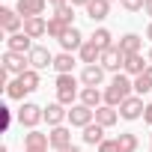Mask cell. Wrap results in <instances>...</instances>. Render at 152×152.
<instances>
[{"mask_svg": "<svg viewBox=\"0 0 152 152\" xmlns=\"http://www.w3.org/2000/svg\"><path fill=\"white\" fill-rule=\"evenodd\" d=\"M45 6H48V0H18L15 12L21 18H42L45 15Z\"/></svg>", "mask_w": 152, "mask_h": 152, "instance_id": "12", "label": "cell"}, {"mask_svg": "<svg viewBox=\"0 0 152 152\" xmlns=\"http://www.w3.org/2000/svg\"><path fill=\"white\" fill-rule=\"evenodd\" d=\"M69 3H72V6H84V9H87V6H90V0H69Z\"/></svg>", "mask_w": 152, "mask_h": 152, "instance_id": "36", "label": "cell"}, {"mask_svg": "<svg viewBox=\"0 0 152 152\" xmlns=\"http://www.w3.org/2000/svg\"><path fill=\"white\" fill-rule=\"evenodd\" d=\"M146 60H149V63H152V48H149V54H146Z\"/></svg>", "mask_w": 152, "mask_h": 152, "instance_id": "41", "label": "cell"}, {"mask_svg": "<svg viewBox=\"0 0 152 152\" xmlns=\"http://www.w3.org/2000/svg\"><path fill=\"white\" fill-rule=\"evenodd\" d=\"M149 69V60H143V54H134V57H125V75H131V78H137V75H143Z\"/></svg>", "mask_w": 152, "mask_h": 152, "instance_id": "25", "label": "cell"}, {"mask_svg": "<svg viewBox=\"0 0 152 152\" xmlns=\"http://www.w3.org/2000/svg\"><path fill=\"white\" fill-rule=\"evenodd\" d=\"M104 72H110V75H119L122 69H125V54L113 45V48H107L104 54H102V63H99Z\"/></svg>", "mask_w": 152, "mask_h": 152, "instance_id": "7", "label": "cell"}, {"mask_svg": "<svg viewBox=\"0 0 152 152\" xmlns=\"http://www.w3.org/2000/svg\"><path fill=\"white\" fill-rule=\"evenodd\" d=\"M36 45H33V39L21 30V33H12V36H6V51H15V54H30Z\"/></svg>", "mask_w": 152, "mask_h": 152, "instance_id": "14", "label": "cell"}, {"mask_svg": "<svg viewBox=\"0 0 152 152\" xmlns=\"http://www.w3.org/2000/svg\"><path fill=\"white\" fill-rule=\"evenodd\" d=\"M39 72L36 69H27L24 75H18V78H12L9 84H6V99H12V102H24V96H30V93H36L39 90Z\"/></svg>", "mask_w": 152, "mask_h": 152, "instance_id": "1", "label": "cell"}, {"mask_svg": "<svg viewBox=\"0 0 152 152\" xmlns=\"http://www.w3.org/2000/svg\"><path fill=\"white\" fill-rule=\"evenodd\" d=\"M27 57H30V69H36V72H42V69H54V54H51L45 45H36Z\"/></svg>", "mask_w": 152, "mask_h": 152, "instance_id": "11", "label": "cell"}, {"mask_svg": "<svg viewBox=\"0 0 152 152\" xmlns=\"http://www.w3.org/2000/svg\"><path fill=\"white\" fill-rule=\"evenodd\" d=\"M81 84H84V87H102V84H104V69H102L99 63H96V66H84Z\"/></svg>", "mask_w": 152, "mask_h": 152, "instance_id": "19", "label": "cell"}, {"mask_svg": "<svg viewBox=\"0 0 152 152\" xmlns=\"http://www.w3.org/2000/svg\"><path fill=\"white\" fill-rule=\"evenodd\" d=\"M45 122H48L51 128H57V125L69 122V110H66V104H60V102L45 104Z\"/></svg>", "mask_w": 152, "mask_h": 152, "instance_id": "15", "label": "cell"}, {"mask_svg": "<svg viewBox=\"0 0 152 152\" xmlns=\"http://www.w3.org/2000/svg\"><path fill=\"white\" fill-rule=\"evenodd\" d=\"M102 54H104V51H102L93 39H87V42H84V48L78 51V57H81V63H84V66H96V63H102Z\"/></svg>", "mask_w": 152, "mask_h": 152, "instance_id": "18", "label": "cell"}, {"mask_svg": "<svg viewBox=\"0 0 152 152\" xmlns=\"http://www.w3.org/2000/svg\"><path fill=\"white\" fill-rule=\"evenodd\" d=\"M104 131H107V128H102L99 122H93V125H87V128H84V134H81V137H84V143L99 146V143L104 140Z\"/></svg>", "mask_w": 152, "mask_h": 152, "instance_id": "27", "label": "cell"}, {"mask_svg": "<svg viewBox=\"0 0 152 152\" xmlns=\"http://www.w3.org/2000/svg\"><path fill=\"white\" fill-rule=\"evenodd\" d=\"M0 30H3L6 36H12V33H21V30H24V18H21L15 9L3 6V9H0Z\"/></svg>", "mask_w": 152, "mask_h": 152, "instance_id": "8", "label": "cell"}, {"mask_svg": "<svg viewBox=\"0 0 152 152\" xmlns=\"http://www.w3.org/2000/svg\"><path fill=\"white\" fill-rule=\"evenodd\" d=\"M143 12H146V15L152 18V0H146V3H143Z\"/></svg>", "mask_w": 152, "mask_h": 152, "instance_id": "38", "label": "cell"}, {"mask_svg": "<svg viewBox=\"0 0 152 152\" xmlns=\"http://www.w3.org/2000/svg\"><path fill=\"white\" fill-rule=\"evenodd\" d=\"M146 93H152V63H149V69L143 72V75H137L134 78V96H146Z\"/></svg>", "mask_w": 152, "mask_h": 152, "instance_id": "26", "label": "cell"}, {"mask_svg": "<svg viewBox=\"0 0 152 152\" xmlns=\"http://www.w3.org/2000/svg\"><path fill=\"white\" fill-rule=\"evenodd\" d=\"M143 36H146V39H149V42H152V21H149V24H146V33H143Z\"/></svg>", "mask_w": 152, "mask_h": 152, "instance_id": "39", "label": "cell"}, {"mask_svg": "<svg viewBox=\"0 0 152 152\" xmlns=\"http://www.w3.org/2000/svg\"><path fill=\"white\" fill-rule=\"evenodd\" d=\"M81 104H87V107H102L104 104V90H99V87H84L81 90V99H78Z\"/></svg>", "mask_w": 152, "mask_h": 152, "instance_id": "21", "label": "cell"}, {"mask_svg": "<svg viewBox=\"0 0 152 152\" xmlns=\"http://www.w3.org/2000/svg\"><path fill=\"white\" fill-rule=\"evenodd\" d=\"M48 3H51L54 9H60V6H66V3H69V0H48Z\"/></svg>", "mask_w": 152, "mask_h": 152, "instance_id": "37", "label": "cell"}, {"mask_svg": "<svg viewBox=\"0 0 152 152\" xmlns=\"http://www.w3.org/2000/svg\"><path fill=\"white\" fill-rule=\"evenodd\" d=\"M54 90H57V102L66 104V107H72V104H78L84 87H78V78H75V75H57Z\"/></svg>", "mask_w": 152, "mask_h": 152, "instance_id": "3", "label": "cell"}, {"mask_svg": "<svg viewBox=\"0 0 152 152\" xmlns=\"http://www.w3.org/2000/svg\"><path fill=\"white\" fill-rule=\"evenodd\" d=\"M84 42H87V39L81 36L78 27H69V30L63 33V39H60V48L69 51V54H75V51H81V48H84Z\"/></svg>", "mask_w": 152, "mask_h": 152, "instance_id": "16", "label": "cell"}, {"mask_svg": "<svg viewBox=\"0 0 152 152\" xmlns=\"http://www.w3.org/2000/svg\"><path fill=\"white\" fill-rule=\"evenodd\" d=\"M116 48H119L125 57H134V54L143 51V36H137V33H125V36L116 42Z\"/></svg>", "mask_w": 152, "mask_h": 152, "instance_id": "17", "label": "cell"}, {"mask_svg": "<svg viewBox=\"0 0 152 152\" xmlns=\"http://www.w3.org/2000/svg\"><path fill=\"white\" fill-rule=\"evenodd\" d=\"M0 63H3V69L12 75V78H18V75H24L30 69V57L27 54H15V51H3Z\"/></svg>", "mask_w": 152, "mask_h": 152, "instance_id": "5", "label": "cell"}, {"mask_svg": "<svg viewBox=\"0 0 152 152\" xmlns=\"http://www.w3.org/2000/svg\"><path fill=\"white\" fill-rule=\"evenodd\" d=\"M131 96H134V81H128L125 72L113 75L110 84L104 87V104H110V107H119V104H122L125 99H131Z\"/></svg>", "mask_w": 152, "mask_h": 152, "instance_id": "2", "label": "cell"}, {"mask_svg": "<svg viewBox=\"0 0 152 152\" xmlns=\"http://www.w3.org/2000/svg\"><path fill=\"white\" fill-rule=\"evenodd\" d=\"M24 33H27L30 39L48 36V18H45V15H42V18H24Z\"/></svg>", "mask_w": 152, "mask_h": 152, "instance_id": "20", "label": "cell"}, {"mask_svg": "<svg viewBox=\"0 0 152 152\" xmlns=\"http://www.w3.org/2000/svg\"><path fill=\"white\" fill-rule=\"evenodd\" d=\"M0 113H3V128L9 131V125H12V110H9V107H0Z\"/></svg>", "mask_w": 152, "mask_h": 152, "instance_id": "34", "label": "cell"}, {"mask_svg": "<svg viewBox=\"0 0 152 152\" xmlns=\"http://www.w3.org/2000/svg\"><path fill=\"white\" fill-rule=\"evenodd\" d=\"M143 3H146V0H119V6H122L125 12H140Z\"/></svg>", "mask_w": 152, "mask_h": 152, "instance_id": "32", "label": "cell"}, {"mask_svg": "<svg viewBox=\"0 0 152 152\" xmlns=\"http://www.w3.org/2000/svg\"><path fill=\"white\" fill-rule=\"evenodd\" d=\"M54 15H57V18H63V21H66L69 27H75V24H72V21H75V6H72V3H66V6L54 9Z\"/></svg>", "mask_w": 152, "mask_h": 152, "instance_id": "31", "label": "cell"}, {"mask_svg": "<svg viewBox=\"0 0 152 152\" xmlns=\"http://www.w3.org/2000/svg\"><path fill=\"white\" fill-rule=\"evenodd\" d=\"M99 152H119V146H116V137H104V140L99 143Z\"/></svg>", "mask_w": 152, "mask_h": 152, "instance_id": "33", "label": "cell"}, {"mask_svg": "<svg viewBox=\"0 0 152 152\" xmlns=\"http://www.w3.org/2000/svg\"><path fill=\"white\" fill-rule=\"evenodd\" d=\"M75 54H69V51H60V54H54V72L57 75H72V69H75Z\"/></svg>", "mask_w": 152, "mask_h": 152, "instance_id": "24", "label": "cell"}, {"mask_svg": "<svg viewBox=\"0 0 152 152\" xmlns=\"http://www.w3.org/2000/svg\"><path fill=\"white\" fill-rule=\"evenodd\" d=\"M96 122H99L102 128H113V125L119 122V110L110 107V104H102V107H96Z\"/></svg>", "mask_w": 152, "mask_h": 152, "instance_id": "22", "label": "cell"}, {"mask_svg": "<svg viewBox=\"0 0 152 152\" xmlns=\"http://www.w3.org/2000/svg\"><path fill=\"white\" fill-rule=\"evenodd\" d=\"M63 152H81V149H78V146H69V149H63Z\"/></svg>", "mask_w": 152, "mask_h": 152, "instance_id": "40", "label": "cell"}, {"mask_svg": "<svg viewBox=\"0 0 152 152\" xmlns=\"http://www.w3.org/2000/svg\"><path fill=\"white\" fill-rule=\"evenodd\" d=\"M66 30H69V24H66L63 18H57V15H51V18H48V36H51V39H57V42H60Z\"/></svg>", "mask_w": 152, "mask_h": 152, "instance_id": "29", "label": "cell"}, {"mask_svg": "<svg viewBox=\"0 0 152 152\" xmlns=\"http://www.w3.org/2000/svg\"><path fill=\"white\" fill-rule=\"evenodd\" d=\"M15 119H18V125H21V128L33 131V128L45 119V107H39L36 102H21V107L15 110Z\"/></svg>", "mask_w": 152, "mask_h": 152, "instance_id": "4", "label": "cell"}, {"mask_svg": "<svg viewBox=\"0 0 152 152\" xmlns=\"http://www.w3.org/2000/svg\"><path fill=\"white\" fill-rule=\"evenodd\" d=\"M96 122V110L93 107H87V104H72L69 107V125H75V128H87V125H93Z\"/></svg>", "mask_w": 152, "mask_h": 152, "instance_id": "6", "label": "cell"}, {"mask_svg": "<svg viewBox=\"0 0 152 152\" xmlns=\"http://www.w3.org/2000/svg\"><path fill=\"white\" fill-rule=\"evenodd\" d=\"M110 3H113V0H110Z\"/></svg>", "mask_w": 152, "mask_h": 152, "instance_id": "43", "label": "cell"}, {"mask_svg": "<svg viewBox=\"0 0 152 152\" xmlns=\"http://www.w3.org/2000/svg\"><path fill=\"white\" fill-rule=\"evenodd\" d=\"M48 137H51V149H54V152H63V149L75 146V143H72V128H66V125L51 128V131H48Z\"/></svg>", "mask_w": 152, "mask_h": 152, "instance_id": "13", "label": "cell"}, {"mask_svg": "<svg viewBox=\"0 0 152 152\" xmlns=\"http://www.w3.org/2000/svg\"><path fill=\"white\" fill-rule=\"evenodd\" d=\"M149 152H152V134H149Z\"/></svg>", "mask_w": 152, "mask_h": 152, "instance_id": "42", "label": "cell"}, {"mask_svg": "<svg viewBox=\"0 0 152 152\" xmlns=\"http://www.w3.org/2000/svg\"><path fill=\"white\" fill-rule=\"evenodd\" d=\"M90 39H93V42H96V45H99L102 51H107V48H113V33H110L107 27H99V30H96V33H93Z\"/></svg>", "mask_w": 152, "mask_h": 152, "instance_id": "30", "label": "cell"}, {"mask_svg": "<svg viewBox=\"0 0 152 152\" xmlns=\"http://www.w3.org/2000/svg\"><path fill=\"white\" fill-rule=\"evenodd\" d=\"M116 146H119V152H137L140 140L134 131H122V134H116Z\"/></svg>", "mask_w": 152, "mask_h": 152, "instance_id": "28", "label": "cell"}, {"mask_svg": "<svg viewBox=\"0 0 152 152\" xmlns=\"http://www.w3.org/2000/svg\"><path fill=\"white\" fill-rule=\"evenodd\" d=\"M110 15V0H90V6H87V18L96 24V21H104Z\"/></svg>", "mask_w": 152, "mask_h": 152, "instance_id": "23", "label": "cell"}, {"mask_svg": "<svg viewBox=\"0 0 152 152\" xmlns=\"http://www.w3.org/2000/svg\"><path fill=\"white\" fill-rule=\"evenodd\" d=\"M48 146H51V137L45 131L33 128L24 134V152H48Z\"/></svg>", "mask_w": 152, "mask_h": 152, "instance_id": "10", "label": "cell"}, {"mask_svg": "<svg viewBox=\"0 0 152 152\" xmlns=\"http://www.w3.org/2000/svg\"><path fill=\"white\" fill-rule=\"evenodd\" d=\"M143 110H146V104H143V99H140V96H131V99H125V102L119 104V116H122L125 122L143 119Z\"/></svg>", "mask_w": 152, "mask_h": 152, "instance_id": "9", "label": "cell"}, {"mask_svg": "<svg viewBox=\"0 0 152 152\" xmlns=\"http://www.w3.org/2000/svg\"><path fill=\"white\" fill-rule=\"evenodd\" d=\"M143 122H146V125H152V102H149V104H146V110H143Z\"/></svg>", "mask_w": 152, "mask_h": 152, "instance_id": "35", "label": "cell"}]
</instances>
